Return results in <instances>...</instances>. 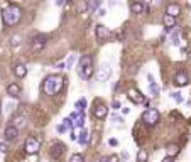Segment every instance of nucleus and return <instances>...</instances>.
<instances>
[{"instance_id":"36","label":"nucleus","mask_w":191,"mask_h":162,"mask_svg":"<svg viewBox=\"0 0 191 162\" xmlns=\"http://www.w3.org/2000/svg\"><path fill=\"white\" fill-rule=\"evenodd\" d=\"M58 132H61V133H63V132H66V128H64V125H59V127H58Z\"/></svg>"},{"instance_id":"29","label":"nucleus","mask_w":191,"mask_h":162,"mask_svg":"<svg viewBox=\"0 0 191 162\" xmlns=\"http://www.w3.org/2000/svg\"><path fill=\"white\" fill-rule=\"evenodd\" d=\"M171 98H173L174 101H178V103H183V96H181L179 91H174V93H171Z\"/></svg>"},{"instance_id":"26","label":"nucleus","mask_w":191,"mask_h":162,"mask_svg":"<svg viewBox=\"0 0 191 162\" xmlns=\"http://www.w3.org/2000/svg\"><path fill=\"white\" fill-rule=\"evenodd\" d=\"M70 162H85V157L81 154H73L70 159Z\"/></svg>"},{"instance_id":"4","label":"nucleus","mask_w":191,"mask_h":162,"mask_svg":"<svg viewBox=\"0 0 191 162\" xmlns=\"http://www.w3.org/2000/svg\"><path fill=\"white\" fill-rule=\"evenodd\" d=\"M142 122L146 123V125L154 127L156 123L159 122V112L156 110V108H149V110H146V112L142 113Z\"/></svg>"},{"instance_id":"7","label":"nucleus","mask_w":191,"mask_h":162,"mask_svg":"<svg viewBox=\"0 0 191 162\" xmlns=\"http://www.w3.org/2000/svg\"><path fill=\"white\" fill-rule=\"evenodd\" d=\"M95 36H96V41H100V42H105L107 39H110V31H108V27H105L103 24H96L95 27Z\"/></svg>"},{"instance_id":"13","label":"nucleus","mask_w":191,"mask_h":162,"mask_svg":"<svg viewBox=\"0 0 191 162\" xmlns=\"http://www.w3.org/2000/svg\"><path fill=\"white\" fill-rule=\"evenodd\" d=\"M12 73H14L17 78H24V76L27 74V68H26V64H22V63H15V64L12 66Z\"/></svg>"},{"instance_id":"2","label":"nucleus","mask_w":191,"mask_h":162,"mask_svg":"<svg viewBox=\"0 0 191 162\" xmlns=\"http://www.w3.org/2000/svg\"><path fill=\"white\" fill-rule=\"evenodd\" d=\"M20 19H22L20 7H17V5H7V7H4V10H2V22H4V25L12 27V25L19 24Z\"/></svg>"},{"instance_id":"37","label":"nucleus","mask_w":191,"mask_h":162,"mask_svg":"<svg viewBox=\"0 0 191 162\" xmlns=\"http://www.w3.org/2000/svg\"><path fill=\"white\" fill-rule=\"evenodd\" d=\"M122 112H124V115H127V113H129L130 110H129V108H127V106H124V108H122Z\"/></svg>"},{"instance_id":"8","label":"nucleus","mask_w":191,"mask_h":162,"mask_svg":"<svg viewBox=\"0 0 191 162\" xmlns=\"http://www.w3.org/2000/svg\"><path fill=\"white\" fill-rule=\"evenodd\" d=\"M17 137H19V128H15L14 125L5 127V130H4V140L5 142H15Z\"/></svg>"},{"instance_id":"28","label":"nucleus","mask_w":191,"mask_h":162,"mask_svg":"<svg viewBox=\"0 0 191 162\" xmlns=\"http://www.w3.org/2000/svg\"><path fill=\"white\" fill-rule=\"evenodd\" d=\"M63 122H64V128H66V130H71V128H73V127H74L73 120H71L70 117H68V118H64V120H63Z\"/></svg>"},{"instance_id":"32","label":"nucleus","mask_w":191,"mask_h":162,"mask_svg":"<svg viewBox=\"0 0 191 162\" xmlns=\"http://www.w3.org/2000/svg\"><path fill=\"white\" fill-rule=\"evenodd\" d=\"M108 144H110L112 147H117V145H118V140H117V139H110V140H108Z\"/></svg>"},{"instance_id":"23","label":"nucleus","mask_w":191,"mask_h":162,"mask_svg":"<svg viewBox=\"0 0 191 162\" xmlns=\"http://www.w3.org/2000/svg\"><path fill=\"white\" fill-rule=\"evenodd\" d=\"M137 162H147V150L140 149V150L137 152Z\"/></svg>"},{"instance_id":"3","label":"nucleus","mask_w":191,"mask_h":162,"mask_svg":"<svg viewBox=\"0 0 191 162\" xmlns=\"http://www.w3.org/2000/svg\"><path fill=\"white\" fill-rule=\"evenodd\" d=\"M78 73H80V78H83L85 81H88L93 76L95 69H93V59L92 56H81L80 64H78Z\"/></svg>"},{"instance_id":"21","label":"nucleus","mask_w":191,"mask_h":162,"mask_svg":"<svg viewBox=\"0 0 191 162\" xmlns=\"http://www.w3.org/2000/svg\"><path fill=\"white\" fill-rule=\"evenodd\" d=\"M26 122H27V118L26 117H15V120H14V123L12 125L15 127V128H22V127H26Z\"/></svg>"},{"instance_id":"5","label":"nucleus","mask_w":191,"mask_h":162,"mask_svg":"<svg viewBox=\"0 0 191 162\" xmlns=\"http://www.w3.org/2000/svg\"><path fill=\"white\" fill-rule=\"evenodd\" d=\"M24 149H26V152H27L29 155L37 154V152H39V149H41L39 139H36V137H27L26 142H24Z\"/></svg>"},{"instance_id":"11","label":"nucleus","mask_w":191,"mask_h":162,"mask_svg":"<svg viewBox=\"0 0 191 162\" xmlns=\"http://www.w3.org/2000/svg\"><path fill=\"white\" fill-rule=\"evenodd\" d=\"M107 113H108V108L105 106V105H103V103L96 105L95 103V108H93V117H95V118L103 120L105 117H107Z\"/></svg>"},{"instance_id":"39","label":"nucleus","mask_w":191,"mask_h":162,"mask_svg":"<svg viewBox=\"0 0 191 162\" xmlns=\"http://www.w3.org/2000/svg\"><path fill=\"white\" fill-rule=\"evenodd\" d=\"M64 4V0H56V5H63Z\"/></svg>"},{"instance_id":"15","label":"nucleus","mask_w":191,"mask_h":162,"mask_svg":"<svg viewBox=\"0 0 191 162\" xmlns=\"http://www.w3.org/2000/svg\"><path fill=\"white\" fill-rule=\"evenodd\" d=\"M129 98H130V100L134 101V103H137V105L144 103V96H142V93H140V91L130 90V91H129Z\"/></svg>"},{"instance_id":"12","label":"nucleus","mask_w":191,"mask_h":162,"mask_svg":"<svg viewBox=\"0 0 191 162\" xmlns=\"http://www.w3.org/2000/svg\"><path fill=\"white\" fill-rule=\"evenodd\" d=\"M173 83L176 85L178 88H183V86H186V85L189 83V78H188L186 73H178V74L174 76V81H173Z\"/></svg>"},{"instance_id":"17","label":"nucleus","mask_w":191,"mask_h":162,"mask_svg":"<svg viewBox=\"0 0 191 162\" xmlns=\"http://www.w3.org/2000/svg\"><path fill=\"white\" fill-rule=\"evenodd\" d=\"M164 25H166V32H169V31L176 25V17H171V15L166 14L164 15Z\"/></svg>"},{"instance_id":"14","label":"nucleus","mask_w":191,"mask_h":162,"mask_svg":"<svg viewBox=\"0 0 191 162\" xmlns=\"http://www.w3.org/2000/svg\"><path fill=\"white\" fill-rule=\"evenodd\" d=\"M20 91H22V88H20L19 83H10L7 86V95L12 96V98H19L20 96Z\"/></svg>"},{"instance_id":"30","label":"nucleus","mask_w":191,"mask_h":162,"mask_svg":"<svg viewBox=\"0 0 191 162\" xmlns=\"http://www.w3.org/2000/svg\"><path fill=\"white\" fill-rule=\"evenodd\" d=\"M73 63H74V54H71L70 58H68V61L64 63V64H66V69H70L71 66H73Z\"/></svg>"},{"instance_id":"31","label":"nucleus","mask_w":191,"mask_h":162,"mask_svg":"<svg viewBox=\"0 0 191 162\" xmlns=\"http://www.w3.org/2000/svg\"><path fill=\"white\" fill-rule=\"evenodd\" d=\"M0 152H2V154H7L9 152V147H7L5 142H0Z\"/></svg>"},{"instance_id":"22","label":"nucleus","mask_w":191,"mask_h":162,"mask_svg":"<svg viewBox=\"0 0 191 162\" xmlns=\"http://www.w3.org/2000/svg\"><path fill=\"white\" fill-rule=\"evenodd\" d=\"M74 108H76V110H74V112H85V108H86V100H85V98H80V100L76 101V105H74Z\"/></svg>"},{"instance_id":"19","label":"nucleus","mask_w":191,"mask_h":162,"mask_svg":"<svg viewBox=\"0 0 191 162\" xmlns=\"http://www.w3.org/2000/svg\"><path fill=\"white\" fill-rule=\"evenodd\" d=\"M144 4L142 2H134V4H130V12L132 14H142L144 12Z\"/></svg>"},{"instance_id":"9","label":"nucleus","mask_w":191,"mask_h":162,"mask_svg":"<svg viewBox=\"0 0 191 162\" xmlns=\"http://www.w3.org/2000/svg\"><path fill=\"white\" fill-rule=\"evenodd\" d=\"M112 74V68L108 64H102L98 68V71H96V79L98 81H107L108 78H110Z\"/></svg>"},{"instance_id":"38","label":"nucleus","mask_w":191,"mask_h":162,"mask_svg":"<svg viewBox=\"0 0 191 162\" xmlns=\"http://www.w3.org/2000/svg\"><path fill=\"white\" fill-rule=\"evenodd\" d=\"M122 159H124V160H127V159H129V154H127V152H124V155H122Z\"/></svg>"},{"instance_id":"35","label":"nucleus","mask_w":191,"mask_h":162,"mask_svg":"<svg viewBox=\"0 0 191 162\" xmlns=\"http://www.w3.org/2000/svg\"><path fill=\"white\" fill-rule=\"evenodd\" d=\"M162 162H174V159L173 157H164V159H162Z\"/></svg>"},{"instance_id":"6","label":"nucleus","mask_w":191,"mask_h":162,"mask_svg":"<svg viewBox=\"0 0 191 162\" xmlns=\"http://www.w3.org/2000/svg\"><path fill=\"white\" fill-rule=\"evenodd\" d=\"M48 39H49V37L46 36V34H37V36H34L32 41H31V51H32V52H36V51H41L42 47L46 46Z\"/></svg>"},{"instance_id":"16","label":"nucleus","mask_w":191,"mask_h":162,"mask_svg":"<svg viewBox=\"0 0 191 162\" xmlns=\"http://www.w3.org/2000/svg\"><path fill=\"white\" fill-rule=\"evenodd\" d=\"M179 12H181V9H179V5H178V4H169L168 7H166V14L171 15V17L179 15Z\"/></svg>"},{"instance_id":"25","label":"nucleus","mask_w":191,"mask_h":162,"mask_svg":"<svg viewBox=\"0 0 191 162\" xmlns=\"http://www.w3.org/2000/svg\"><path fill=\"white\" fill-rule=\"evenodd\" d=\"M178 152H179V149H178L176 145H169L168 147V157H174Z\"/></svg>"},{"instance_id":"34","label":"nucleus","mask_w":191,"mask_h":162,"mask_svg":"<svg viewBox=\"0 0 191 162\" xmlns=\"http://www.w3.org/2000/svg\"><path fill=\"white\" fill-rule=\"evenodd\" d=\"M96 14H98L100 17H103V15H105V9H98V12H96Z\"/></svg>"},{"instance_id":"20","label":"nucleus","mask_w":191,"mask_h":162,"mask_svg":"<svg viewBox=\"0 0 191 162\" xmlns=\"http://www.w3.org/2000/svg\"><path fill=\"white\" fill-rule=\"evenodd\" d=\"M88 139H90V133H88V130H86V128H81V132H80V137H78V142H80L81 145H86V144H88Z\"/></svg>"},{"instance_id":"1","label":"nucleus","mask_w":191,"mask_h":162,"mask_svg":"<svg viewBox=\"0 0 191 162\" xmlns=\"http://www.w3.org/2000/svg\"><path fill=\"white\" fill-rule=\"evenodd\" d=\"M63 86H64V79H63V76H59V74L46 76L44 81H42V85H41L44 95H48V96H54V95H58L59 91L63 90Z\"/></svg>"},{"instance_id":"40","label":"nucleus","mask_w":191,"mask_h":162,"mask_svg":"<svg viewBox=\"0 0 191 162\" xmlns=\"http://www.w3.org/2000/svg\"><path fill=\"white\" fill-rule=\"evenodd\" d=\"M0 113H2V103H0Z\"/></svg>"},{"instance_id":"33","label":"nucleus","mask_w":191,"mask_h":162,"mask_svg":"<svg viewBox=\"0 0 191 162\" xmlns=\"http://www.w3.org/2000/svg\"><path fill=\"white\" fill-rule=\"evenodd\" d=\"M112 106H114V110H118V108H120V103H118V101L115 100L114 103H112Z\"/></svg>"},{"instance_id":"24","label":"nucleus","mask_w":191,"mask_h":162,"mask_svg":"<svg viewBox=\"0 0 191 162\" xmlns=\"http://www.w3.org/2000/svg\"><path fill=\"white\" fill-rule=\"evenodd\" d=\"M100 5H102V0H92V2H90V5H88V12L96 10Z\"/></svg>"},{"instance_id":"18","label":"nucleus","mask_w":191,"mask_h":162,"mask_svg":"<svg viewBox=\"0 0 191 162\" xmlns=\"http://www.w3.org/2000/svg\"><path fill=\"white\" fill-rule=\"evenodd\" d=\"M147 79H149V91H151V93L154 95V96H157V95H159V86L156 85L154 78H152V76L149 74V76H147Z\"/></svg>"},{"instance_id":"10","label":"nucleus","mask_w":191,"mask_h":162,"mask_svg":"<svg viewBox=\"0 0 191 162\" xmlns=\"http://www.w3.org/2000/svg\"><path fill=\"white\" fill-rule=\"evenodd\" d=\"M63 154H64V145L63 144H52L51 150H49V155H51L54 160H61Z\"/></svg>"},{"instance_id":"27","label":"nucleus","mask_w":191,"mask_h":162,"mask_svg":"<svg viewBox=\"0 0 191 162\" xmlns=\"http://www.w3.org/2000/svg\"><path fill=\"white\" fill-rule=\"evenodd\" d=\"M20 41H22V36H19V34H17V36H12L10 37V44H12V46H19Z\"/></svg>"}]
</instances>
